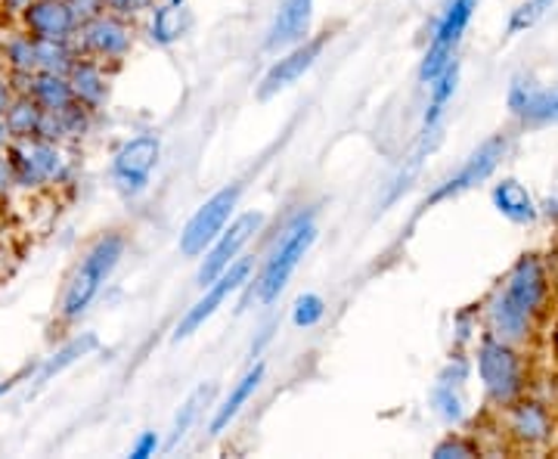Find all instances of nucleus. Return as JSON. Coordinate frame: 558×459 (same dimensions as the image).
<instances>
[{"label":"nucleus","mask_w":558,"mask_h":459,"mask_svg":"<svg viewBox=\"0 0 558 459\" xmlns=\"http://www.w3.org/2000/svg\"><path fill=\"white\" fill-rule=\"evenodd\" d=\"M549 277L537 255H521L509 270L506 282L497 289L494 301L487 304V329L494 339L519 345L531 336L534 317L546 301Z\"/></svg>","instance_id":"1"},{"label":"nucleus","mask_w":558,"mask_h":459,"mask_svg":"<svg viewBox=\"0 0 558 459\" xmlns=\"http://www.w3.org/2000/svg\"><path fill=\"white\" fill-rule=\"evenodd\" d=\"M124 249H128V240L112 230V233H102L100 240L84 252V258L78 261L75 274L69 277L65 292H62V323H75V319H81L87 314V307L97 301V295L102 292V286L109 282V277H112L116 267H119V261L124 258Z\"/></svg>","instance_id":"2"},{"label":"nucleus","mask_w":558,"mask_h":459,"mask_svg":"<svg viewBox=\"0 0 558 459\" xmlns=\"http://www.w3.org/2000/svg\"><path fill=\"white\" fill-rule=\"evenodd\" d=\"M314 242H317V224H314V218L301 215V218L292 220V227L286 230V237L270 252V258L264 261L258 280H255V295H258L260 304H274L286 292L292 274L299 270V264L311 252Z\"/></svg>","instance_id":"3"},{"label":"nucleus","mask_w":558,"mask_h":459,"mask_svg":"<svg viewBox=\"0 0 558 459\" xmlns=\"http://www.w3.org/2000/svg\"><path fill=\"white\" fill-rule=\"evenodd\" d=\"M475 363H478V376L487 398L494 400L497 407H512L524 391V363H521L515 345L487 336L478 345V360Z\"/></svg>","instance_id":"4"},{"label":"nucleus","mask_w":558,"mask_h":459,"mask_svg":"<svg viewBox=\"0 0 558 459\" xmlns=\"http://www.w3.org/2000/svg\"><path fill=\"white\" fill-rule=\"evenodd\" d=\"M7 153L13 161L20 190H44V186H57L69 178V159H65L60 143L44 141V137L13 141L7 146Z\"/></svg>","instance_id":"5"},{"label":"nucleus","mask_w":558,"mask_h":459,"mask_svg":"<svg viewBox=\"0 0 558 459\" xmlns=\"http://www.w3.org/2000/svg\"><path fill=\"white\" fill-rule=\"evenodd\" d=\"M240 196V183H230V186L218 190L211 200L202 202L199 208L190 215V220L183 224V230H180V255H186V258L205 255V249L218 240L220 233H223V227L236 215Z\"/></svg>","instance_id":"6"},{"label":"nucleus","mask_w":558,"mask_h":459,"mask_svg":"<svg viewBox=\"0 0 558 459\" xmlns=\"http://www.w3.org/2000/svg\"><path fill=\"white\" fill-rule=\"evenodd\" d=\"M506 153H509V137H506V134H494L490 141L481 143L478 149H475L469 159L462 161L450 178L440 180L438 186L432 190V196H425L422 208H435V205H440V202L457 200V196H462V193L475 190L478 183H484V180L490 178L499 165H502Z\"/></svg>","instance_id":"7"},{"label":"nucleus","mask_w":558,"mask_h":459,"mask_svg":"<svg viewBox=\"0 0 558 459\" xmlns=\"http://www.w3.org/2000/svg\"><path fill=\"white\" fill-rule=\"evenodd\" d=\"M475 10H478V0H450L447 3V10L440 13L438 25H435L432 44L422 57V65H418V78L425 84H432L453 62V53H457L459 40L465 35Z\"/></svg>","instance_id":"8"},{"label":"nucleus","mask_w":558,"mask_h":459,"mask_svg":"<svg viewBox=\"0 0 558 459\" xmlns=\"http://www.w3.org/2000/svg\"><path fill=\"white\" fill-rule=\"evenodd\" d=\"M75 47H78L81 57H94V60L100 62H121L131 53V47H134L131 20L102 10L94 20L81 22L78 35H75Z\"/></svg>","instance_id":"9"},{"label":"nucleus","mask_w":558,"mask_h":459,"mask_svg":"<svg viewBox=\"0 0 558 459\" xmlns=\"http://www.w3.org/2000/svg\"><path fill=\"white\" fill-rule=\"evenodd\" d=\"M260 227H264V215L260 212H245V215L233 218L223 227V233H220L218 240L205 249V258H202L199 270H196V282H199L202 289L218 280L233 261H240L242 249L258 237Z\"/></svg>","instance_id":"10"},{"label":"nucleus","mask_w":558,"mask_h":459,"mask_svg":"<svg viewBox=\"0 0 558 459\" xmlns=\"http://www.w3.org/2000/svg\"><path fill=\"white\" fill-rule=\"evenodd\" d=\"M248 277H252V261L248 258H240L233 261L223 274H220L218 280L211 282V286H205V295H202L183 317H180L178 329H174V336L171 339L174 341H183L190 339L193 333H199L202 326L208 323V319L218 314L220 307H223V301L230 299L233 292H240L242 286L248 282Z\"/></svg>","instance_id":"11"},{"label":"nucleus","mask_w":558,"mask_h":459,"mask_svg":"<svg viewBox=\"0 0 558 459\" xmlns=\"http://www.w3.org/2000/svg\"><path fill=\"white\" fill-rule=\"evenodd\" d=\"M161 159V141L156 134H137L121 146L112 159V180L124 196H140Z\"/></svg>","instance_id":"12"},{"label":"nucleus","mask_w":558,"mask_h":459,"mask_svg":"<svg viewBox=\"0 0 558 459\" xmlns=\"http://www.w3.org/2000/svg\"><path fill=\"white\" fill-rule=\"evenodd\" d=\"M326 44H329V35H317V38H304L295 47L282 50V57L260 78L258 100H270V97H277L282 90H289L292 84H299L317 65L323 50H326Z\"/></svg>","instance_id":"13"},{"label":"nucleus","mask_w":558,"mask_h":459,"mask_svg":"<svg viewBox=\"0 0 558 459\" xmlns=\"http://www.w3.org/2000/svg\"><path fill=\"white\" fill-rule=\"evenodd\" d=\"M20 20L35 40H75L81 28L69 0H32Z\"/></svg>","instance_id":"14"},{"label":"nucleus","mask_w":558,"mask_h":459,"mask_svg":"<svg viewBox=\"0 0 558 459\" xmlns=\"http://www.w3.org/2000/svg\"><path fill=\"white\" fill-rule=\"evenodd\" d=\"M509 109L524 124H558V87H537L534 81L515 78L509 87Z\"/></svg>","instance_id":"15"},{"label":"nucleus","mask_w":558,"mask_h":459,"mask_svg":"<svg viewBox=\"0 0 558 459\" xmlns=\"http://www.w3.org/2000/svg\"><path fill=\"white\" fill-rule=\"evenodd\" d=\"M314 20V0H279L274 22L267 28V50H289L311 32Z\"/></svg>","instance_id":"16"},{"label":"nucleus","mask_w":558,"mask_h":459,"mask_svg":"<svg viewBox=\"0 0 558 459\" xmlns=\"http://www.w3.org/2000/svg\"><path fill=\"white\" fill-rule=\"evenodd\" d=\"M69 84L72 94L81 106H87L90 112H100L109 100V75H106V62L94 57H78L75 65L69 69Z\"/></svg>","instance_id":"17"},{"label":"nucleus","mask_w":558,"mask_h":459,"mask_svg":"<svg viewBox=\"0 0 558 459\" xmlns=\"http://www.w3.org/2000/svg\"><path fill=\"white\" fill-rule=\"evenodd\" d=\"M264 373H267V366L264 363H255V366H248L245 373H242V379L230 388V395L223 398L218 410H215V416L208 422V432L211 435H220V432H227L230 428V422L236 420L242 413V407L252 400V395L260 388V382H264Z\"/></svg>","instance_id":"18"},{"label":"nucleus","mask_w":558,"mask_h":459,"mask_svg":"<svg viewBox=\"0 0 558 459\" xmlns=\"http://www.w3.org/2000/svg\"><path fill=\"white\" fill-rule=\"evenodd\" d=\"M506 425H509V435L519 440V444H527V447H537V444L549 440V435H553V420H549L546 407H539L534 400L515 403L509 410Z\"/></svg>","instance_id":"19"},{"label":"nucleus","mask_w":558,"mask_h":459,"mask_svg":"<svg viewBox=\"0 0 558 459\" xmlns=\"http://www.w3.org/2000/svg\"><path fill=\"white\" fill-rule=\"evenodd\" d=\"M490 200H494L502 218L519 224V227H527V224L537 220V202L527 193V186L519 183L515 178L499 180L497 186H494V193H490Z\"/></svg>","instance_id":"20"},{"label":"nucleus","mask_w":558,"mask_h":459,"mask_svg":"<svg viewBox=\"0 0 558 459\" xmlns=\"http://www.w3.org/2000/svg\"><path fill=\"white\" fill-rule=\"evenodd\" d=\"M28 97L38 102L44 112H60L65 106L78 102L72 94L69 75H57V72H35Z\"/></svg>","instance_id":"21"},{"label":"nucleus","mask_w":558,"mask_h":459,"mask_svg":"<svg viewBox=\"0 0 558 459\" xmlns=\"http://www.w3.org/2000/svg\"><path fill=\"white\" fill-rule=\"evenodd\" d=\"M186 28V10L183 0H161L153 7V22H149V38L156 40L159 47L174 44Z\"/></svg>","instance_id":"22"},{"label":"nucleus","mask_w":558,"mask_h":459,"mask_svg":"<svg viewBox=\"0 0 558 459\" xmlns=\"http://www.w3.org/2000/svg\"><path fill=\"white\" fill-rule=\"evenodd\" d=\"M457 84H459V62L453 60L444 72H440L438 78L432 81V100H428V109H425V116H422V134H432L435 128H438L440 116H444V109H447V102L453 100V94H457Z\"/></svg>","instance_id":"23"},{"label":"nucleus","mask_w":558,"mask_h":459,"mask_svg":"<svg viewBox=\"0 0 558 459\" xmlns=\"http://www.w3.org/2000/svg\"><path fill=\"white\" fill-rule=\"evenodd\" d=\"M3 119H7V128H10L13 141H32V137H38L44 109L28 94H16Z\"/></svg>","instance_id":"24"},{"label":"nucleus","mask_w":558,"mask_h":459,"mask_svg":"<svg viewBox=\"0 0 558 459\" xmlns=\"http://www.w3.org/2000/svg\"><path fill=\"white\" fill-rule=\"evenodd\" d=\"M462 379H465V366H459L457 376H450V370H447L438 379V385H435L432 407H435V413H438L440 420L462 422V416H465V403H462V395H459Z\"/></svg>","instance_id":"25"},{"label":"nucleus","mask_w":558,"mask_h":459,"mask_svg":"<svg viewBox=\"0 0 558 459\" xmlns=\"http://www.w3.org/2000/svg\"><path fill=\"white\" fill-rule=\"evenodd\" d=\"M94 348H97V336H90V333H84V336H78V339H72L65 348H60L53 358L40 366L38 382H50L53 376H60L62 370H69L72 363H78L81 358H87Z\"/></svg>","instance_id":"26"},{"label":"nucleus","mask_w":558,"mask_h":459,"mask_svg":"<svg viewBox=\"0 0 558 459\" xmlns=\"http://www.w3.org/2000/svg\"><path fill=\"white\" fill-rule=\"evenodd\" d=\"M75 40H38V72L69 75V69L78 60Z\"/></svg>","instance_id":"27"},{"label":"nucleus","mask_w":558,"mask_h":459,"mask_svg":"<svg viewBox=\"0 0 558 459\" xmlns=\"http://www.w3.org/2000/svg\"><path fill=\"white\" fill-rule=\"evenodd\" d=\"M215 395V385H199L190 398L183 400V407L178 410V416H174V425H171V438H168V447H174L180 440L190 435V428L196 425V420L202 416V407L211 400Z\"/></svg>","instance_id":"28"},{"label":"nucleus","mask_w":558,"mask_h":459,"mask_svg":"<svg viewBox=\"0 0 558 459\" xmlns=\"http://www.w3.org/2000/svg\"><path fill=\"white\" fill-rule=\"evenodd\" d=\"M3 62L10 65V72H38V40L25 28L10 35L3 44Z\"/></svg>","instance_id":"29"},{"label":"nucleus","mask_w":558,"mask_h":459,"mask_svg":"<svg viewBox=\"0 0 558 459\" xmlns=\"http://www.w3.org/2000/svg\"><path fill=\"white\" fill-rule=\"evenodd\" d=\"M553 3H556V0H524L519 10L512 13L509 25H506V35H521V32L534 28V25L553 10Z\"/></svg>","instance_id":"30"},{"label":"nucleus","mask_w":558,"mask_h":459,"mask_svg":"<svg viewBox=\"0 0 558 459\" xmlns=\"http://www.w3.org/2000/svg\"><path fill=\"white\" fill-rule=\"evenodd\" d=\"M326 317V301L314 295V292H307V295H301L295 301V307H292V323L299 326V329H311V326H317L319 319Z\"/></svg>","instance_id":"31"},{"label":"nucleus","mask_w":558,"mask_h":459,"mask_svg":"<svg viewBox=\"0 0 558 459\" xmlns=\"http://www.w3.org/2000/svg\"><path fill=\"white\" fill-rule=\"evenodd\" d=\"M478 450H475V444L472 440H465V438H459V435H450V438H444L432 450V457L435 459H465V457H475Z\"/></svg>","instance_id":"32"},{"label":"nucleus","mask_w":558,"mask_h":459,"mask_svg":"<svg viewBox=\"0 0 558 459\" xmlns=\"http://www.w3.org/2000/svg\"><path fill=\"white\" fill-rule=\"evenodd\" d=\"M153 0H102V7L116 16H124V20H134L143 10H149Z\"/></svg>","instance_id":"33"},{"label":"nucleus","mask_w":558,"mask_h":459,"mask_svg":"<svg viewBox=\"0 0 558 459\" xmlns=\"http://www.w3.org/2000/svg\"><path fill=\"white\" fill-rule=\"evenodd\" d=\"M13 190H16V171H13L10 153L0 149V200H10Z\"/></svg>","instance_id":"34"},{"label":"nucleus","mask_w":558,"mask_h":459,"mask_svg":"<svg viewBox=\"0 0 558 459\" xmlns=\"http://www.w3.org/2000/svg\"><path fill=\"white\" fill-rule=\"evenodd\" d=\"M159 447H161V440L156 432H143V435L134 440V447H131V457L134 459L156 457V454H159Z\"/></svg>","instance_id":"35"},{"label":"nucleus","mask_w":558,"mask_h":459,"mask_svg":"<svg viewBox=\"0 0 558 459\" xmlns=\"http://www.w3.org/2000/svg\"><path fill=\"white\" fill-rule=\"evenodd\" d=\"M69 7L75 10L78 22L94 20L97 13H102V10H106V7H102V0H69Z\"/></svg>","instance_id":"36"},{"label":"nucleus","mask_w":558,"mask_h":459,"mask_svg":"<svg viewBox=\"0 0 558 459\" xmlns=\"http://www.w3.org/2000/svg\"><path fill=\"white\" fill-rule=\"evenodd\" d=\"M13 97H16V90H13V84H10V75H3V72H0V116H7V109H10Z\"/></svg>","instance_id":"37"},{"label":"nucleus","mask_w":558,"mask_h":459,"mask_svg":"<svg viewBox=\"0 0 558 459\" xmlns=\"http://www.w3.org/2000/svg\"><path fill=\"white\" fill-rule=\"evenodd\" d=\"M3 3V13H13V16H22L28 10L32 0H0Z\"/></svg>","instance_id":"38"},{"label":"nucleus","mask_w":558,"mask_h":459,"mask_svg":"<svg viewBox=\"0 0 558 459\" xmlns=\"http://www.w3.org/2000/svg\"><path fill=\"white\" fill-rule=\"evenodd\" d=\"M13 143V134H10V128H7V119L0 116V149H7Z\"/></svg>","instance_id":"39"},{"label":"nucleus","mask_w":558,"mask_h":459,"mask_svg":"<svg viewBox=\"0 0 558 459\" xmlns=\"http://www.w3.org/2000/svg\"><path fill=\"white\" fill-rule=\"evenodd\" d=\"M13 385H16V379L0 382V398H3V395H7V391H13Z\"/></svg>","instance_id":"40"},{"label":"nucleus","mask_w":558,"mask_h":459,"mask_svg":"<svg viewBox=\"0 0 558 459\" xmlns=\"http://www.w3.org/2000/svg\"><path fill=\"white\" fill-rule=\"evenodd\" d=\"M0 16H3V3H0Z\"/></svg>","instance_id":"41"}]
</instances>
